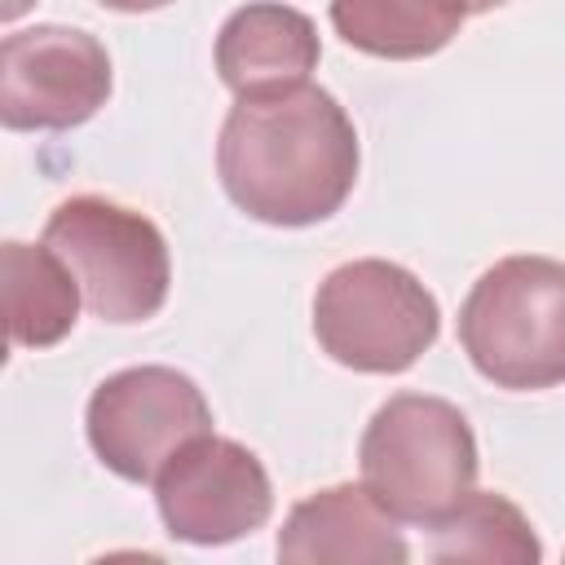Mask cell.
I'll use <instances>...</instances> for the list:
<instances>
[{
    "mask_svg": "<svg viewBox=\"0 0 565 565\" xmlns=\"http://www.w3.org/2000/svg\"><path fill=\"white\" fill-rule=\"evenodd\" d=\"M358 128L318 84L247 93L230 106L216 172L238 212L300 230L335 216L358 181Z\"/></svg>",
    "mask_w": 565,
    "mask_h": 565,
    "instance_id": "obj_1",
    "label": "cell"
},
{
    "mask_svg": "<svg viewBox=\"0 0 565 565\" xmlns=\"http://www.w3.org/2000/svg\"><path fill=\"white\" fill-rule=\"evenodd\" d=\"M459 344L499 388L565 384V260L503 256L459 305Z\"/></svg>",
    "mask_w": 565,
    "mask_h": 565,
    "instance_id": "obj_2",
    "label": "cell"
},
{
    "mask_svg": "<svg viewBox=\"0 0 565 565\" xmlns=\"http://www.w3.org/2000/svg\"><path fill=\"white\" fill-rule=\"evenodd\" d=\"M362 486L411 525H437L477 481V437L459 406L428 393H393L366 424Z\"/></svg>",
    "mask_w": 565,
    "mask_h": 565,
    "instance_id": "obj_3",
    "label": "cell"
},
{
    "mask_svg": "<svg viewBox=\"0 0 565 565\" xmlns=\"http://www.w3.org/2000/svg\"><path fill=\"white\" fill-rule=\"evenodd\" d=\"M441 309L433 291L393 260L362 256L335 265L313 296V335L322 353L362 375L411 371L437 340Z\"/></svg>",
    "mask_w": 565,
    "mask_h": 565,
    "instance_id": "obj_4",
    "label": "cell"
},
{
    "mask_svg": "<svg viewBox=\"0 0 565 565\" xmlns=\"http://www.w3.org/2000/svg\"><path fill=\"white\" fill-rule=\"evenodd\" d=\"M44 243L71 265L97 318L128 327L163 309L172 260L150 216L102 194H75L49 212Z\"/></svg>",
    "mask_w": 565,
    "mask_h": 565,
    "instance_id": "obj_5",
    "label": "cell"
},
{
    "mask_svg": "<svg viewBox=\"0 0 565 565\" xmlns=\"http://www.w3.org/2000/svg\"><path fill=\"white\" fill-rule=\"evenodd\" d=\"M84 428L115 477L154 481L185 441L212 433V406L177 366H128L93 388Z\"/></svg>",
    "mask_w": 565,
    "mask_h": 565,
    "instance_id": "obj_6",
    "label": "cell"
},
{
    "mask_svg": "<svg viewBox=\"0 0 565 565\" xmlns=\"http://www.w3.org/2000/svg\"><path fill=\"white\" fill-rule=\"evenodd\" d=\"M110 97V53L79 26H26L0 44V119L13 132H66Z\"/></svg>",
    "mask_w": 565,
    "mask_h": 565,
    "instance_id": "obj_7",
    "label": "cell"
},
{
    "mask_svg": "<svg viewBox=\"0 0 565 565\" xmlns=\"http://www.w3.org/2000/svg\"><path fill=\"white\" fill-rule=\"evenodd\" d=\"M154 503L172 539L216 547L269 521L274 486L256 450H247L234 437L203 433L159 468Z\"/></svg>",
    "mask_w": 565,
    "mask_h": 565,
    "instance_id": "obj_8",
    "label": "cell"
},
{
    "mask_svg": "<svg viewBox=\"0 0 565 565\" xmlns=\"http://www.w3.org/2000/svg\"><path fill=\"white\" fill-rule=\"evenodd\" d=\"M274 552L291 565H402L411 556L397 516L366 486H327L300 499L287 512Z\"/></svg>",
    "mask_w": 565,
    "mask_h": 565,
    "instance_id": "obj_9",
    "label": "cell"
},
{
    "mask_svg": "<svg viewBox=\"0 0 565 565\" xmlns=\"http://www.w3.org/2000/svg\"><path fill=\"white\" fill-rule=\"evenodd\" d=\"M318 57L322 44L313 22L278 0H252L216 31V71L234 97L305 84Z\"/></svg>",
    "mask_w": 565,
    "mask_h": 565,
    "instance_id": "obj_10",
    "label": "cell"
},
{
    "mask_svg": "<svg viewBox=\"0 0 565 565\" xmlns=\"http://www.w3.org/2000/svg\"><path fill=\"white\" fill-rule=\"evenodd\" d=\"M0 278H4V322L9 340L22 349H49L71 335L79 318V282L71 265L49 243L9 238L0 247Z\"/></svg>",
    "mask_w": 565,
    "mask_h": 565,
    "instance_id": "obj_11",
    "label": "cell"
},
{
    "mask_svg": "<svg viewBox=\"0 0 565 565\" xmlns=\"http://www.w3.org/2000/svg\"><path fill=\"white\" fill-rule=\"evenodd\" d=\"M331 26L358 53L411 62L441 53L459 35L463 13L446 0H331Z\"/></svg>",
    "mask_w": 565,
    "mask_h": 565,
    "instance_id": "obj_12",
    "label": "cell"
},
{
    "mask_svg": "<svg viewBox=\"0 0 565 565\" xmlns=\"http://www.w3.org/2000/svg\"><path fill=\"white\" fill-rule=\"evenodd\" d=\"M433 534V561H508V565H530L543 556L534 525L525 512L494 494V490H468L455 512H446Z\"/></svg>",
    "mask_w": 565,
    "mask_h": 565,
    "instance_id": "obj_13",
    "label": "cell"
},
{
    "mask_svg": "<svg viewBox=\"0 0 565 565\" xmlns=\"http://www.w3.org/2000/svg\"><path fill=\"white\" fill-rule=\"evenodd\" d=\"M102 9H115V13H150V9H163L172 0H97Z\"/></svg>",
    "mask_w": 565,
    "mask_h": 565,
    "instance_id": "obj_14",
    "label": "cell"
},
{
    "mask_svg": "<svg viewBox=\"0 0 565 565\" xmlns=\"http://www.w3.org/2000/svg\"><path fill=\"white\" fill-rule=\"evenodd\" d=\"M450 9H459L463 18H472V13H490V9H499V4H508V0H446Z\"/></svg>",
    "mask_w": 565,
    "mask_h": 565,
    "instance_id": "obj_15",
    "label": "cell"
},
{
    "mask_svg": "<svg viewBox=\"0 0 565 565\" xmlns=\"http://www.w3.org/2000/svg\"><path fill=\"white\" fill-rule=\"evenodd\" d=\"M26 9H31V0H4V4H0L4 22H13V18H18V13H26Z\"/></svg>",
    "mask_w": 565,
    "mask_h": 565,
    "instance_id": "obj_16",
    "label": "cell"
}]
</instances>
